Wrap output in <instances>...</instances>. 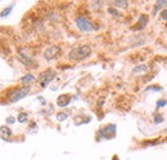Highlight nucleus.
<instances>
[{"label": "nucleus", "instance_id": "f3484780", "mask_svg": "<svg viewBox=\"0 0 167 160\" xmlns=\"http://www.w3.org/2000/svg\"><path fill=\"white\" fill-rule=\"evenodd\" d=\"M27 119H28V115H27L26 112H21V114L18 115V118H17L18 123H21V124L26 123V121H27Z\"/></svg>", "mask_w": 167, "mask_h": 160}, {"label": "nucleus", "instance_id": "f03ea898", "mask_svg": "<svg viewBox=\"0 0 167 160\" xmlns=\"http://www.w3.org/2000/svg\"><path fill=\"white\" fill-rule=\"evenodd\" d=\"M30 92L28 87H19V88H14L8 93V102L9 103H16L18 101H21L22 98L27 97Z\"/></svg>", "mask_w": 167, "mask_h": 160}, {"label": "nucleus", "instance_id": "423d86ee", "mask_svg": "<svg viewBox=\"0 0 167 160\" xmlns=\"http://www.w3.org/2000/svg\"><path fill=\"white\" fill-rule=\"evenodd\" d=\"M59 54H60V48H59L58 45H50V47L46 48L45 52H44V58H45L46 61H51V59L57 58Z\"/></svg>", "mask_w": 167, "mask_h": 160}, {"label": "nucleus", "instance_id": "4468645a", "mask_svg": "<svg viewBox=\"0 0 167 160\" xmlns=\"http://www.w3.org/2000/svg\"><path fill=\"white\" fill-rule=\"evenodd\" d=\"M13 8H14V3H12V4H10L9 7H7V8L3 10V12L0 13V17H3V18H4V17H7V16H9V14H10V12H12V9H13Z\"/></svg>", "mask_w": 167, "mask_h": 160}, {"label": "nucleus", "instance_id": "aec40b11", "mask_svg": "<svg viewBox=\"0 0 167 160\" xmlns=\"http://www.w3.org/2000/svg\"><path fill=\"white\" fill-rule=\"evenodd\" d=\"M108 13L112 14V16H114V17H121V13L117 12V9H114V8H109L108 9Z\"/></svg>", "mask_w": 167, "mask_h": 160}, {"label": "nucleus", "instance_id": "f8f14e48", "mask_svg": "<svg viewBox=\"0 0 167 160\" xmlns=\"http://www.w3.org/2000/svg\"><path fill=\"white\" fill-rule=\"evenodd\" d=\"M167 5V2H163V0H158L157 3H155V5H154V9H153V16H155L157 14L160 10L162 12V7H166Z\"/></svg>", "mask_w": 167, "mask_h": 160}, {"label": "nucleus", "instance_id": "7ed1b4c3", "mask_svg": "<svg viewBox=\"0 0 167 160\" xmlns=\"http://www.w3.org/2000/svg\"><path fill=\"white\" fill-rule=\"evenodd\" d=\"M75 23H76V27L81 31V33H93V31L95 30V26L93 25L91 21L84 16L76 17Z\"/></svg>", "mask_w": 167, "mask_h": 160}, {"label": "nucleus", "instance_id": "4be33fe9", "mask_svg": "<svg viewBox=\"0 0 167 160\" xmlns=\"http://www.w3.org/2000/svg\"><path fill=\"white\" fill-rule=\"evenodd\" d=\"M166 103H167V101H166V100H158V101H157V109L165 107Z\"/></svg>", "mask_w": 167, "mask_h": 160}, {"label": "nucleus", "instance_id": "393cba45", "mask_svg": "<svg viewBox=\"0 0 167 160\" xmlns=\"http://www.w3.org/2000/svg\"><path fill=\"white\" fill-rule=\"evenodd\" d=\"M37 100L41 102V105H46V101L44 100V97H37Z\"/></svg>", "mask_w": 167, "mask_h": 160}, {"label": "nucleus", "instance_id": "6e6552de", "mask_svg": "<svg viewBox=\"0 0 167 160\" xmlns=\"http://www.w3.org/2000/svg\"><path fill=\"white\" fill-rule=\"evenodd\" d=\"M71 103V95L69 94H60L57 98V106L58 107H66Z\"/></svg>", "mask_w": 167, "mask_h": 160}, {"label": "nucleus", "instance_id": "a211bd4d", "mask_svg": "<svg viewBox=\"0 0 167 160\" xmlns=\"http://www.w3.org/2000/svg\"><path fill=\"white\" fill-rule=\"evenodd\" d=\"M55 118H57L58 121H64V120L68 118V114H67V112H58Z\"/></svg>", "mask_w": 167, "mask_h": 160}, {"label": "nucleus", "instance_id": "39448f33", "mask_svg": "<svg viewBox=\"0 0 167 160\" xmlns=\"http://www.w3.org/2000/svg\"><path fill=\"white\" fill-rule=\"evenodd\" d=\"M116 136V125L114 124H109L107 126H103L98 131V140H102V138H113Z\"/></svg>", "mask_w": 167, "mask_h": 160}, {"label": "nucleus", "instance_id": "9d476101", "mask_svg": "<svg viewBox=\"0 0 167 160\" xmlns=\"http://www.w3.org/2000/svg\"><path fill=\"white\" fill-rule=\"evenodd\" d=\"M35 75L34 74H31V72H28V74H26L25 76H22L21 78V83H22V85L23 87H28L30 84H32L34 81H35Z\"/></svg>", "mask_w": 167, "mask_h": 160}, {"label": "nucleus", "instance_id": "0eeeda50", "mask_svg": "<svg viewBox=\"0 0 167 160\" xmlns=\"http://www.w3.org/2000/svg\"><path fill=\"white\" fill-rule=\"evenodd\" d=\"M18 58H19V61L22 62L26 67H34V66H36V63L34 62V59L31 58L30 56H27V53H25L23 50H19L18 52Z\"/></svg>", "mask_w": 167, "mask_h": 160}, {"label": "nucleus", "instance_id": "5701e85b", "mask_svg": "<svg viewBox=\"0 0 167 160\" xmlns=\"http://www.w3.org/2000/svg\"><path fill=\"white\" fill-rule=\"evenodd\" d=\"M16 123V119L13 118V116H8L7 118V124H14Z\"/></svg>", "mask_w": 167, "mask_h": 160}, {"label": "nucleus", "instance_id": "6ab92c4d", "mask_svg": "<svg viewBox=\"0 0 167 160\" xmlns=\"http://www.w3.org/2000/svg\"><path fill=\"white\" fill-rule=\"evenodd\" d=\"M91 119L90 118H85V119H82L81 116L80 118H76L75 119V123H76V125H81V124H85V123H89Z\"/></svg>", "mask_w": 167, "mask_h": 160}, {"label": "nucleus", "instance_id": "412c9836", "mask_svg": "<svg viewBox=\"0 0 167 160\" xmlns=\"http://www.w3.org/2000/svg\"><path fill=\"white\" fill-rule=\"evenodd\" d=\"M160 18L162 21H165V22H167V9H162V12L160 14Z\"/></svg>", "mask_w": 167, "mask_h": 160}, {"label": "nucleus", "instance_id": "dca6fc26", "mask_svg": "<svg viewBox=\"0 0 167 160\" xmlns=\"http://www.w3.org/2000/svg\"><path fill=\"white\" fill-rule=\"evenodd\" d=\"M114 7H118V8H122V9H127L129 7V3L127 2H118V0H116V2L112 3Z\"/></svg>", "mask_w": 167, "mask_h": 160}, {"label": "nucleus", "instance_id": "1a4fd4ad", "mask_svg": "<svg viewBox=\"0 0 167 160\" xmlns=\"http://www.w3.org/2000/svg\"><path fill=\"white\" fill-rule=\"evenodd\" d=\"M148 19H149V17L147 16V14H140V17H139V21H138V23L135 25V27H134V30H144L145 28V26L148 25Z\"/></svg>", "mask_w": 167, "mask_h": 160}, {"label": "nucleus", "instance_id": "f257e3e1", "mask_svg": "<svg viewBox=\"0 0 167 160\" xmlns=\"http://www.w3.org/2000/svg\"><path fill=\"white\" fill-rule=\"evenodd\" d=\"M90 54H91V47L85 44V45H79L72 49L68 54V58L72 61H81L89 57Z\"/></svg>", "mask_w": 167, "mask_h": 160}, {"label": "nucleus", "instance_id": "2eb2a0df", "mask_svg": "<svg viewBox=\"0 0 167 160\" xmlns=\"http://www.w3.org/2000/svg\"><path fill=\"white\" fill-rule=\"evenodd\" d=\"M153 121H154V124H161L163 121V116L158 112H154L153 114Z\"/></svg>", "mask_w": 167, "mask_h": 160}, {"label": "nucleus", "instance_id": "20e7f679", "mask_svg": "<svg viewBox=\"0 0 167 160\" xmlns=\"http://www.w3.org/2000/svg\"><path fill=\"white\" fill-rule=\"evenodd\" d=\"M57 76V72L54 71V70H51V69H49V70H45V71H43L39 75V78H37V81H39V84H40V87L41 88H46L48 85L53 81V79Z\"/></svg>", "mask_w": 167, "mask_h": 160}, {"label": "nucleus", "instance_id": "b1692460", "mask_svg": "<svg viewBox=\"0 0 167 160\" xmlns=\"http://www.w3.org/2000/svg\"><path fill=\"white\" fill-rule=\"evenodd\" d=\"M147 90H154V92H160V90H162V88H161V87H148V88H147Z\"/></svg>", "mask_w": 167, "mask_h": 160}, {"label": "nucleus", "instance_id": "ddd939ff", "mask_svg": "<svg viewBox=\"0 0 167 160\" xmlns=\"http://www.w3.org/2000/svg\"><path fill=\"white\" fill-rule=\"evenodd\" d=\"M0 134H2L3 137H4V140H8L7 137H10L13 133H12V131L9 129V126H7V125H3V126H0Z\"/></svg>", "mask_w": 167, "mask_h": 160}, {"label": "nucleus", "instance_id": "9b49d317", "mask_svg": "<svg viewBox=\"0 0 167 160\" xmlns=\"http://www.w3.org/2000/svg\"><path fill=\"white\" fill-rule=\"evenodd\" d=\"M145 72H148V66L147 65H138L132 69L134 75H139V74H145Z\"/></svg>", "mask_w": 167, "mask_h": 160}]
</instances>
